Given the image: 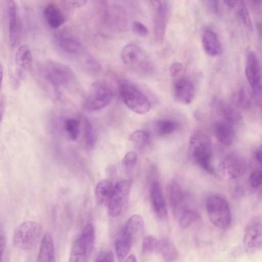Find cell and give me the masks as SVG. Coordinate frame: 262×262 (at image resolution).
Instances as JSON below:
<instances>
[{
  "mask_svg": "<svg viewBox=\"0 0 262 262\" xmlns=\"http://www.w3.org/2000/svg\"><path fill=\"white\" fill-rule=\"evenodd\" d=\"M243 245L249 254L255 253L261 249L262 223L258 219H253L247 224L244 232Z\"/></svg>",
  "mask_w": 262,
  "mask_h": 262,
  "instance_id": "9",
  "label": "cell"
},
{
  "mask_svg": "<svg viewBox=\"0 0 262 262\" xmlns=\"http://www.w3.org/2000/svg\"><path fill=\"white\" fill-rule=\"evenodd\" d=\"M9 20V37L12 47L16 46L19 41L20 26L16 6L14 0H9L8 3Z\"/></svg>",
  "mask_w": 262,
  "mask_h": 262,
  "instance_id": "18",
  "label": "cell"
},
{
  "mask_svg": "<svg viewBox=\"0 0 262 262\" xmlns=\"http://www.w3.org/2000/svg\"><path fill=\"white\" fill-rule=\"evenodd\" d=\"M178 123L170 119H160L154 123V129L160 136L169 135L178 128Z\"/></svg>",
  "mask_w": 262,
  "mask_h": 262,
  "instance_id": "27",
  "label": "cell"
},
{
  "mask_svg": "<svg viewBox=\"0 0 262 262\" xmlns=\"http://www.w3.org/2000/svg\"><path fill=\"white\" fill-rule=\"evenodd\" d=\"M80 124L81 120L77 119L69 118L64 121V129L71 140L76 141L78 139Z\"/></svg>",
  "mask_w": 262,
  "mask_h": 262,
  "instance_id": "30",
  "label": "cell"
},
{
  "mask_svg": "<svg viewBox=\"0 0 262 262\" xmlns=\"http://www.w3.org/2000/svg\"><path fill=\"white\" fill-rule=\"evenodd\" d=\"M0 233V260H1L6 248L7 237L5 232L2 227L1 228Z\"/></svg>",
  "mask_w": 262,
  "mask_h": 262,
  "instance_id": "42",
  "label": "cell"
},
{
  "mask_svg": "<svg viewBox=\"0 0 262 262\" xmlns=\"http://www.w3.org/2000/svg\"><path fill=\"white\" fill-rule=\"evenodd\" d=\"M42 232L40 224L33 221H27L21 224L15 230L14 244L17 248L25 250L33 248L39 241Z\"/></svg>",
  "mask_w": 262,
  "mask_h": 262,
  "instance_id": "8",
  "label": "cell"
},
{
  "mask_svg": "<svg viewBox=\"0 0 262 262\" xmlns=\"http://www.w3.org/2000/svg\"><path fill=\"white\" fill-rule=\"evenodd\" d=\"M167 194L171 211L178 222L196 212L189 204L188 196L177 182L173 181L168 184Z\"/></svg>",
  "mask_w": 262,
  "mask_h": 262,
  "instance_id": "2",
  "label": "cell"
},
{
  "mask_svg": "<svg viewBox=\"0 0 262 262\" xmlns=\"http://www.w3.org/2000/svg\"><path fill=\"white\" fill-rule=\"evenodd\" d=\"M247 168L245 160L237 155H230L226 157L221 164L224 176L229 179H234L243 176Z\"/></svg>",
  "mask_w": 262,
  "mask_h": 262,
  "instance_id": "14",
  "label": "cell"
},
{
  "mask_svg": "<svg viewBox=\"0 0 262 262\" xmlns=\"http://www.w3.org/2000/svg\"><path fill=\"white\" fill-rule=\"evenodd\" d=\"M154 11V32L157 41L162 42L164 40L166 28V13L165 6L161 3L152 7Z\"/></svg>",
  "mask_w": 262,
  "mask_h": 262,
  "instance_id": "20",
  "label": "cell"
},
{
  "mask_svg": "<svg viewBox=\"0 0 262 262\" xmlns=\"http://www.w3.org/2000/svg\"><path fill=\"white\" fill-rule=\"evenodd\" d=\"M126 258V259L125 260V261H131V262H136V261H137L136 257L133 254L129 255Z\"/></svg>",
  "mask_w": 262,
  "mask_h": 262,
  "instance_id": "47",
  "label": "cell"
},
{
  "mask_svg": "<svg viewBox=\"0 0 262 262\" xmlns=\"http://www.w3.org/2000/svg\"><path fill=\"white\" fill-rule=\"evenodd\" d=\"M215 135L219 141L225 146L232 144L234 139V132L231 123L225 121H216L214 125Z\"/></svg>",
  "mask_w": 262,
  "mask_h": 262,
  "instance_id": "22",
  "label": "cell"
},
{
  "mask_svg": "<svg viewBox=\"0 0 262 262\" xmlns=\"http://www.w3.org/2000/svg\"><path fill=\"white\" fill-rule=\"evenodd\" d=\"M164 260L166 261H174L179 258L178 250L174 244L169 239L161 240L160 250Z\"/></svg>",
  "mask_w": 262,
  "mask_h": 262,
  "instance_id": "28",
  "label": "cell"
},
{
  "mask_svg": "<svg viewBox=\"0 0 262 262\" xmlns=\"http://www.w3.org/2000/svg\"><path fill=\"white\" fill-rule=\"evenodd\" d=\"M119 93L124 103L132 111L139 115L149 112L151 103L147 96L134 84L121 81L119 86Z\"/></svg>",
  "mask_w": 262,
  "mask_h": 262,
  "instance_id": "3",
  "label": "cell"
},
{
  "mask_svg": "<svg viewBox=\"0 0 262 262\" xmlns=\"http://www.w3.org/2000/svg\"><path fill=\"white\" fill-rule=\"evenodd\" d=\"M137 154L132 151L127 152L122 162V167L124 171L127 174H131L137 165Z\"/></svg>",
  "mask_w": 262,
  "mask_h": 262,
  "instance_id": "34",
  "label": "cell"
},
{
  "mask_svg": "<svg viewBox=\"0 0 262 262\" xmlns=\"http://www.w3.org/2000/svg\"><path fill=\"white\" fill-rule=\"evenodd\" d=\"M15 75L19 79H23L31 71L32 55L27 45L20 46L15 55Z\"/></svg>",
  "mask_w": 262,
  "mask_h": 262,
  "instance_id": "15",
  "label": "cell"
},
{
  "mask_svg": "<svg viewBox=\"0 0 262 262\" xmlns=\"http://www.w3.org/2000/svg\"><path fill=\"white\" fill-rule=\"evenodd\" d=\"M94 244V228L92 224H88L73 242L70 252V261H88L93 252Z\"/></svg>",
  "mask_w": 262,
  "mask_h": 262,
  "instance_id": "5",
  "label": "cell"
},
{
  "mask_svg": "<svg viewBox=\"0 0 262 262\" xmlns=\"http://www.w3.org/2000/svg\"><path fill=\"white\" fill-rule=\"evenodd\" d=\"M132 30L134 33L141 37H146L149 31L146 26L139 21H134L132 24Z\"/></svg>",
  "mask_w": 262,
  "mask_h": 262,
  "instance_id": "38",
  "label": "cell"
},
{
  "mask_svg": "<svg viewBox=\"0 0 262 262\" xmlns=\"http://www.w3.org/2000/svg\"><path fill=\"white\" fill-rule=\"evenodd\" d=\"M251 2L256 5H261L262 0H251Z\"/></svg>",
  "mask_w": 262,
  "mask_h": 262,
  "instance_id": "48",
  "label": "cell"
},
{
  "mask_svg": "<svg viewBox=\"0 0 262 262\" xmlns=\"http://www.w3.org/2000/svg\"><path fill=\"white\" fill-rule=\"evenodd\" d=\"M43 15L48 26L53 29L59 28L66 20V16L60 8L53 3L49 4L46 6Z\"/></svg>",
  "mask_w": 262,
  "mask_h": 262,
  "instance_id": "21",
  "label": "cell"
},
{
  "mask_svg": "<svg viewBox=\"0 0 262 262\" xmlns=\"http://www.w3.org/2000/svg\"><path fill=\"white\" fill-rule=\"evenodd\" d=\"M96 261H113L114 255L111 251L102 252L97 256Z\"/></svg>",
  "mask_w": 262,
  "mask_h": 262,
  "instance_id": "41",
  "label": "cell"
},
{
  "mask_svg": "<svg viewBox=\"0 0 262 262\" xmlns=\"http://www.w3.org/2000/svg\"><path fill=\"white\" fill-rule=\"evenodd\" d=\"M161 247V240L152 235L146 236L142 242V252L144 254L155 252H159Z\"/></svg>",
  "mask_w": 262,
  "mask_h": 262,
  "instance_id": "31",
  "label": "cell"
},
{
  "mask_svg": "<svg viewBox=\"0 0 262 262\" xmlns=\"http://www.w3.org/2000/svg\"><path fill=\"white\" fill-rule=\"evenodd\" d=\"M83 123V130L84 140L87 147L92 148L96 143V137L93 127L90 121L85 118L82 119Z\"/></svg>",
  "mask_w": 262,
  "mask_h": 262,
  "instance_id": "33",
  "label": "cell"
},
{
  "mask_svg": "<svg viewBox=\"0 0 262 262\" xmlns=\"http://www.w3.org/2000/svg\"><path fill=\"white\" fill-rule=\"evenodd\" d=\"M245 73L253 93L262 94V74L260 66L255 53L248 52L246 56Z\"/></svg>",
  "mask_w": 262,
  "mask_h": 262,
  "instance_id": "13",
  "label": "cell"
},
{
  "mask_svg": "<svg viewBox=\"0 0 262 262\" xmlns=\"http://www.w3.org/2000/svg\"><path fill=\"white\" fill-rule=\"evenodd\" d=\"M235 188V189L233 192L234 195L236 197L242 195V193H243L242 189H241L239 187H236Z\"/></svg>",
  "mask_w": 262,
  "mask_h": 262,
  "instance_id": "46",
  "label": "cell"
},
{
  "mask_svg": "<svg viewBox=\"0 0 262 262\" xmlns=\"http://www.w3.org/2000/svg\"><path fill=\"white\" fill-rule=\"evenodd\" d=\"M55 248L52 237L50 233L44 235L39 248L38 261H55Z\"/></svg>",
  "mask_w": 262,
  "mask_h": 262,
  "instance_id": "24",
  "label": "cell"
},
{
  "mask_svg": "<svg viewBox=\"0 0 262 262\" xmlns=\"http://www.w3.org/2000/svg\"><path fill=\"white\" fill-rule=\"evenodd\" d=\"M183 66L180 62H175L171 64L169 67V74L172 77H176L179 76L183 71Z\"/></svg>",
  "mask_w": 262,
  "mask_h": 262,
  "instance_id": "40",
  "label": "cell"
},
{
  "mask_svg": "<svg viewBox=\"0 0 262 262\" xmlns=\"http://www.w3.org/2000/svg\"><path fill=\"white\" fill-rule=\"evenodd\" d=\"M255 157L257 161L262 166V148L256 151Z\"/></svg>",
  "mask_w": 262,
  "mask_h": 262,
  "instance_id": "44",
  "label": "cell"
},
{
  "mask_svg": "<svg viewBox=\"0 0 262 262\" xmlns=\"http://www.w3.org/2000/svg\"><path fill=\"white\" fill-rule=\"evenodd\" d=\"M222 112L225 120L231 124L234 123L239 120L240 116L238 112L230 106H224L222 108Z\"/></svg>",
  "mask_w": 262,
  "mask_h": 262,
  "instance_id": "36",
  "label": "cell"
},
{
  "mask_svg": "<svg viewBox=\"0 0 262 262\" xmlns=\"http://www.w3.org/2000/svg\"><path fill=\"white\" fill-rule=\"evenodd\" d=\"M40 69L45 80L56 88L68 85L74 78V73L71 68L55 61L45 62Z\"/></svg>",
  "mask_w": 262,
  "mask_h": 262,
  "instance_id": "6",
  "label": "cell"
},
{
  "mask_svg": "<svg viewBox=\"0 0 262 262\" xmlns=\"http://www.w3.org/2000/svg\"><path fill=\"white\" fill-rule=\"evenodd\" d=\"M58 47L63 52L73 56H82L84 47L80 40L68 29H62L55 35Z\"/></svg>",
  "mask_w": 262,
  "mask_h": 262,
  "instance_id": "12",
  "label": "cell"
},
{
  "mask_svg": "<svg viewBox=\"0 0 262 262\" xmlns=\"http://www.w3.org/2000/svg\"><path fill=\"white\" fill-rule=\"evenodd\" d=\"M206 210L210 221L216 227L226 229L231 221L230 207L227 201L218 195H211L206 200Z\"/></svg>",
  "mask_w": 262,
  "mask_h": 262,
  "instance_id": "7",
  "label": "cell"
},
{
  "mask_svg": "<svg viewBox=\"0 0 262 262\" xmlns=\"http://www.w3.org/2000/svg\"><path fill=\"white\" fill-rule=\"evenodd\" d=\"M150 195L156 216L160 220H165L167 217V208L164 194L158 182H154L152 183Z\"/></svg>",
  "mask_w": 262,
  "mask_h": 262,
  "instance_id": "17",
  "label": "cell"
},
{
  "mask_svg": "<svg viewBox=\"0 0 262 262\" xmlns=\"http://www.w3.org/2000/svg\"><path fill=\"white\" fill-rule=\"evenodd\" d=\"M256 28L259 37L262 40V23L258 22L256 25Z\"/></svg>",
  "mask_w": 262,
  "mask_h": 262,
  "instance_id": "45",
  "label": "cell"
},
{
  "mask_svg": "<svg viewBox=\"0 0 262 262\" xmlns=\"http://www.w3.org/2000/svg\"><path fill=\"white\" fill-rule=\"evenodd\" d=\"M133 242L120 230L115 242V249L117 258L122 261L129 253Z\"/></svg>",
  "mask_w": 262,
  "mask_h": 262,
  "instance_id": "26",
  "label": "cell"
},
{
  "mask_svg": "<svg viewBox=\"0 0 262 262\" xmlns=\"http://www.w3.org/2000/svg\"><path fill=\"white\" fill-rule=\"evenodd\" d=\"M251 186L256 189H262V170L253 171L249 178Z\"/></svg>",
  "mask_w": 262,
  "mask_h": 262,
  "instance_id": "37",
  "label": "cell"
},
{
  "mask_svg": "<svg viewBox=\"0 0 262 262\" xmlns=\"http://www.w3.org/2000/svg\"><path fill=\"white\" fill-rule=\"evenodd\" d=\"M88 0H61L63 5L70 9L80 8L84 6Z\"/></svg>",
  "mask_w": 262,
  "mask_h": 262,
  "instance_id": "39",
  "label": "cell"
},
{
  "mask_svg": "<svg viewBox=\"0 0 262 262\" xmlns=\"http://www.w3.org/2000/svg\"><path fill=\"white\" fill-rule=\"evenodd\" d=\"M130 182L126 180L119 181L114 187L108 204V213L112 217L118 216L123 210L128 200Z\"/></svg>",
  "mask_w": 262,
  "mask_h": 262,
  "instance_id": "11",
  "label": "cell"
},
{
  "mask_svg": "<svg viewBox=\"0 0 262 262\" xmlns=\"http://www.w3.org/2000/svg\"><path fill=\"white\" fill-rule=\"evenodd\" d=\"M212 145L209 137L200 130L195 132L189 140L188 155L190 159L204 170L214 173L211 164Z\"/></svg>",
  "mask_w": 262,
  "mask_h": 262,
  "instance_id": "1",
  "label": "cell"
},
{
  "mask_svg": "<svg viewBox=\"0 0 262 262\" xmlns=\"http://www.w3.org/2000/svg\"><path fill=\"white\" fill-rule=\"evenodd\" d=\"M238 14L244 25L249 29H252V23L244 2L240 0L238 4Z\"/></svg>",
  "mask_w": 262,
  "mask_h": 262,
  "instance_id": "35",
  "label": "cell"
},
{
  "mask_svg": "<svg viewBox=\"0 0 262 262\" xmlns=\"http://www.w3.org/2000/svg\"><path fill=\"white\" fill-rule=\"evenodd\" d=\"M129 139L134 144L139 147H145L150 142L149 134L143 130L135 131L130 135Z\"/></svg>",
  "mask_w": 262,
  "mask_h": 262,
  "instance_id": "32",
  "label": "cell"
},
{
  "mask_svg": "<svg viewBox=\"0 0 262 262\" xmlns=\"http://www.w3.org/2000/svg\"><path fill=\"white\" fill-rule=\"evenodd\" d=\"M172 93L176 100L188 104L192 101L194 97V86L189 80L185 78H180L173 84Z\"/></svg>",
  "mask_w": 262,
  "mask_h": 262,
  "instance_id": "16",
  "label": "cell"
},
{
  "mask_svg": "<svg viewBox=\"0 0 262 262\" xmlns=\"http://www.w3.org/2000/svg\"><path fill=\"white\" fill-rule=\"evenodd\" d=\"M121 58L123 63L127 67L144 72L149 69L150 64L144 52L136 44L129 43L124 46Z\"/></svg>",
  "mask_w": 262,
  "mask_h": 262,
  "instance_id": "10",
  "label": "cell"
},
{
  "mask_svg": "<svg viewBox=\"0 0 262 262\" xmlns=\"http://www.w3.org/2000/svg\"><path fill=\"white\" fill-rule=\"evenodd\" d=\"M143 227L144 220L142 216L139 214H134L129 218L121 230L133 243L140 236Z\"/></svg>",
  "mask_w": 262,
  "mask_h": 262,
  "instance_id": "23",
  "label": "cell"
},
{
  "mask_svg": "<svg viewBox=\"0 0 262 262\" xmlns=\"http://www.w3.org/2000/svg\"><path fill=\"white\" fill-rule=\"evenodd\" d=\"M114 187L112 182L107 180H102L97 184L95 190V196L98 205H108Z\"/></svg>",
  "mask_w": 262,
  "mask_h": 262,
  "instance_id": "25",
  "label": "cell"
},
{
  "mask_svg": "<svg viewBox=\"0 0 262 262\" xmlns=\"http://www.w3.org/2000/svg\"><path fill=\"white\" fill-rule=\"evenodd\" d=\"M113 98V92L106 83L94 82L90 87L84 100L83 107L88 112L100 110L109 105Z\"/></svg>",
  "mask_w": 262,
  "mask_h": 262,
  "instance_id": "4",
  "label": "cell"
},
{
  "mask_svg": "<svg viewBox=\"0 0 262 262\" xmlns=\"http://www.w3.org/2000/svg\"><path fill=\"white\" fill-rule=\"evenodd\" d=\"M226 6L230 9L235 8L238 4L240 0H223Z\"/></svg>",
  "mask_w": 262,
  "mask_h": 262,
  "instance_id": "43",
  "label": "cell"
},
{
  "mask_svg": "<svg viewBox=\"0 0 262 262\" xmlns=\"http://www.w3.org/2000/svg\"><path fill=\"white\" fill-rule=\"evenodd\" d=\"M202 42L205 52L209 56L215 57L222 53V44L216 33L210 28L204 30Z\"/></svg>",
  "mask_w": 262,
  "mask_h": 262,
  "instance_id": "19",
  "label": "cell"
},
{
  "mask_svg": "<svg viewBox=\"0 0 262 262\" xmlns=\"http://www.w3.org/2000/svg\"><path fill=\"white\" fill-rule=\"evenodd\" d=\"M81 64L86 71L93 75L99 74L101 70L99 62L90 54L85 53L82 56Z\"/></svg>",
  "mask_w": 262,
  "mask_h": 262,
  "instance_id": "29",
  "label": "cell"
}]
</instances>
